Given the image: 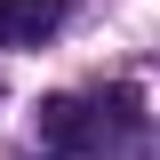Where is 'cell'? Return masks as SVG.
Instances as JSON below:
<instances>
[{
    "label": "cell",
    "mask_w": 160,
    "mask_h": 160,
    "mask_svg": "<svg viewBox=\"0 0 160 160\" xmlns=\"http://www.w3.org/2000/svg\"><path fill=\"white\" fill-rule=\"evenodd\" d=\"M40 136L56 144V152H104V144H112V128H104L80 96H48V104H40Z\"/></svg>",
    "instance_id": "obj_1"
},
{
    "label": "cell",
    "mask_w": 160,
    "mask_h": 160,
    "mask_svg": "<svg viewBox=\"0 0 160 160\" xmlns=\"http://www.w3.org/2000/svg\"><path fill=\"white\" fill-rule=\"evenodd\" d=\"M64 24V0H0V48L8 40H48Z\"/></svg>",
    "instance_id": "obj_2"
},
{
    "label": "cell",
    "mask_w": 160,
    "mask_h": 160,
    "mask_svg": "<svg viewBox=\"0 0 160 160\" xmlns=\"http://www.w3.org/2000/svg\"><path fill=\"white\" fill-rule=\"evenodd\" d=\"M48 160H56V152H48Z\"/></svg>",
    "instance_id": "obj_3"
}]
</instances>
